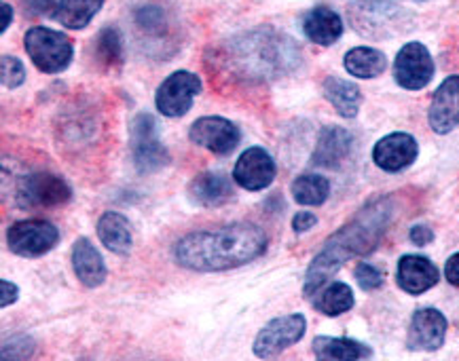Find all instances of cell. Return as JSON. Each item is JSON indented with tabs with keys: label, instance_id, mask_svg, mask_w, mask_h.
<instances>
[{
	"label": "cell",
	"instance_id": "14",
	"mask_svg": "<svg viewBox=\"0 0 459 361\" xmlns=\"http://www.w3.org/2000/svg\"><path fill=\"white\" fill-rule=\"evenodd\" d=\"M446 317L438 309H420L411 319L407 332V348L409 351H438L446 339Z\"/></svg>",
	"mask_w": 459,
	"mask_h": 361
},
{
	"label": "cell",
	"instance_id": "6",
	"mask_svg": "<svg viewBox=\"0 0 459 361\" xmlns=\"http://www.w3.org/2000/svg\"><path fill=\"white\" fill-rule=\"evenodd\" d=\"M15 199L23 210L60 207L73 199V188L60 176L49 174V171H34L17 185Z\"/></svg>",
	"mask_w": 459,
	"mask_h": 361
},
{
	"label": "cell",
	"instance_id": "13",
	"mask_svg": "<svg viewBox=\"0 0 459 361\" xmlns=\"http://www.w3.org/2000/svg\"><path fill=\"white\" fill-rule=\"evenodd\" d=\"M417 155H420V144L413 135L404 132L384 135L373 148L375 165L387 174H398V171L411 168L417 161Z\"/></svg>",
	"mask_w": 459,
	"mask_h": 361
},
{
	"label": "cell",
	"instance_id": "22",
	"mask_svg": "<svg viewBox=\"0 0 459 361\" xmlns=\"http://www.w3.org/2000/svg\"><path fill=\"white\" fill-rule=\"evenodd\" d=\"M324 98L337 110L343 118H356L362 108V91L356 82L339 79V76H328L322 85Z\"/></svg>",
	"mask_w": 459,
	"mask_h": 361
},
{
	"label": "cell",
	"instance_id": "21",
	"mask_svg": "<svg viewBox=\"0 0 459 361\" xmlns=\"http://www.w3.org/2000/svg\"><path fill=\"white\" fill-rule=\"evenodd\" d=\"M98 239L108 252L117 254V256H127L134 245V233L132 224L119 211H104L98 220Z\"/></svg>",
	"mask_w": 459,
	"mask_h": 361
},
{
	"label": "cell",
	"instance_id": "7",
	"mask_svg": "<svg viewBox=\"0 0 459 361\" xmlns=\"http://www.w3.org/2000/svg\"><path fill=\"white\" fill-rule=\"evenodd\" d=\"M60 244V228L49 220H20L7 230L11 254L20 258H40Z\"/></svg>",
	"mask_w": 459,
	"mask_h": 361
},
{
	"label": "cell",
	"instance_id": "9",
	"mask_svg": "<svg viewBox=\"0 0 459 361\" xmlns=\"http://www.w3.org/2000/svg\"><path fill=\"white\" fill-rule=\"evenodd\" d=\"M202 93V79L188 70H176L163 79L155 91V106L159 115L180 118L193 108V102Z\"/></svg>",
	"mask_w": 459,
	"mask_h": 361
},
{
	"label": "cell",
	"instance_id": "30",
	"mask_svg": "<svg viewBox=\"0 0 459 361\" xmlns=\"http://www.w3.org/2000/svg\"><path fill=\"white\" fill-rule=\"evenodd\" d=\"M0 79H3V87L17 89L26 82V66L20 57L15 56H3L0 57Z\"/></svg>",
	"mask_w": 459,
	"mask_h": 361
},
{
	"label": "cell",
	"instance_id": "16",
	"mask_svg": "<svg viewBox=\"0 0 459 361\" xmlns=\"http://www.w3.org/2000/svg\"><path fill=\"white\" fill-rule=\"evenodd\" d=\"M396 281L400 289L411 296L426 294L440 281L438 266L426 256H417V254H407L398 260V273Z\"/></svg>",
	"mask_w": 459,
	"mask_h": 361
},
{
	"label": "cell",
	"instance_id": "19",
	"mask_svg": "<svg viewBox=\"0 0 459 361\" xmlns=\"http://www.w3.org/2000/svg\"><path fill=\"white\" fill-rule=\"evenodd\" d=\"M303 32L311 43L320 47H331L343 34V20H341V15L334 9L320 4V7H314L305 13Z\"/></svg>",
	"mask_w": 459,
	"mask_h": 361
},
{
	"label": "cell",
	"instance_id": "18",
	"mask_svg": "<svg viewBox=\"0 0 459 361\" xmlns=\"http://www.w3.org/2000/svg\"><path fill=\"white\" fill-rule=\"evenodd\" d=\"M73 271L76 279L83 283L85 288H100L106 281L108 269L102 254L96 250L87 236H79L73 245Z\"/></svg>",
	"mask_w": 459,
	"mask_h": 361
},
{
	"label": "cell",
	"instance_id": "32",
	"mask_svg": "<svg viewBox=\"0 0 459 361\" xmlns=\"http://www.w3.org/2000/svg\"><path fill=\"white\" fill-rule=\"evenodd\" d=\"M354 277H356L358 286H360L364 292H373V289L381 288V286H384V279H385V275L381 273L377 266L367 264V262H360L356 266Z\"/></svg>",
	"mask_w": 459,
	"mask_h": 361
},
{
	"label": "cell",
	"instance_id": "8",
	"mask_svg": "<svg viewBox=\"0 0 459 361\" xmlns=\"http://www.w3.org/2000/svg\"><path fill=\"white\" fill-rule=\"evenodd\" d=\"M307 332V319L301 313H290V315L273 317L272 322L264 323V328L256 334L252 351L258 359H273L286 348L297 345Z\"/></svg>",
	"mask_w": 459,
	"mask_h": 361
},
{
	"label": "cell",
	"instance_id": "38",
	"mask_svg": "<svg viewBox=\"0 0 459 361\" xmlns=\"http://www.w3.org/2000/svg\"><path fill=\"white\" fill-rule=\"evenodd\" d=\"M0 11H3V23H0V32H7L11 21H13V7H11L9 3H3V7H0Z\"/></svg>",
	"mask_w": 459,
	"mask_h": 361
},
{
	"label": "cell",
	"instance_id": "24",
	"mask_svg": "<svg viewBox=\"0 0 459 361\" xmlns=\"http://www.w3.org/2000/svg\"><path fill=\"white\" fill-rule=\"evenodd\" d=\"M343 66L356 79H377L385 73L387 57L375 47H354L343 56Z\"/></svg>",
	"mask_w": 459,
	"mask_h": 361
},
{
	"label": "cell",
	"instance_id": "26",
	"mask_svg": "<svg viewBox=\"0 0 459 361\" xmlns=\"http://www.w3.org/2000/svg\"><path fill=\"white\" fill-rule=\"evenodd\" d=\"M104 7V0H60L56 20L66 30H85Z\"/></svg>",
	"mask_w": 459,
	"mask_h": 361
},
{
	"label": "cell",
	"instance_id": "4",
	"mask_svg": "<svg viewBox=\"0 0 459 361\" xmlns=\"http://www.w3.org/2000/svg\"><path fill=\"white\" fill-rule=\"evenodd\" d=\"M23 49L30 62L45 74H60L73 64L74 43L60 30L34 26L23 34Z\"/></svg>",
	"mask_w": 459,
	"mask_h": 361
},
{
	"label": "cell",
	"instance_id": "34",
	"mask_svg": "<svg viewBox=\"0 0 459 361\" xmlns=\"http://www.w3.org/2000/svg\"><path fill=\"white\" fill-rule=\"evenodd\" d=\"M409 239H411V244L417 247H426L434 241V230L426 227V224H415V227L411 228Z\"/></svg>",
	"mask_w": 459,
	"mask_h": 361
},
{
	"label": "cell",
	"instance_id": "20",
	"mask_svg": "<svg viewBox=\"0 0 459 361\" xmlns=\"http://www.w3.org/2000/svg\"><path fill=\"white\" fill-rule=\"evenodd\" d=\"M188 197L204 207H221L233 199V186L227 176L219 171H204L193 177L188 186Z\"/></svg>",
	"mask_w": 459,
	"mask_h": 361
},
{
	"label": "cell",
	"instance_id": "37",
	"mask_svg": "<svg viewBox=\"0 0 459 361\" xmlns=\"http://www.w3.org/2000/svg\"><path fill=\"white\" fill-rule=\"evenodd\" d=\"M445 277L451 286L459 288V252L453 254V256L446 260L445 264Z\"/></svg>",
	"mask_w": 459,
	"mask_h": 361
},
{
	"label": "cell",
	"instance_id": "25",
	"mask_svg": "<svg viewBox=\"0 0 459 361\" xmlns=\"http://www.w3.org/2000/svg\"><path fill=\"white\" fill-rule=\"evenodd\" d=\"M93 56L100 68L115 70L121 68L126 62V43L123 34L117 26H104L93 39Z\"/></svg>",
	"mask_w": 459,
	"mask_h": 361
},
{
	"label": "cell",
	"instance_id": "29",
	"mask_svg": "<svg viewBox=\"0 0 459 361\" xmlns=\"http://www.w3.org/2000/svg\"><path fill=\"white\" fill-rule=\"evenodd\" d=\"M290 193L297 203L301 205H322L331 194V182L320 174H303L292 182Z\"/></svg>",
	"mask_w": 459,
	"mask_h": 361
},
{
	"label": "cell",
	"instance_id": "23",
	"mask_svg": "<svg viewBox=\"0 0 459 361\" xmlns=\"http://www.w3.org/2000/svg\"><path fill=\"white\" fill-rule=\"evenodd\" d=\"M311 348H314L316 361H360L370 357V348L351 339L316 336Z\"/></svg>",
	"mask_w": 459,
	"mask_h": 361
},
{
	"label": "cell",
	"instance_id": "31",
	"mask_svg": "<svg viewBox=\"0 0 459 361\" xmlns=\"http://www.w3.org/2000/svg\"><path fill=\"white\" fill-rule=\"evenodd\" d=\"M34 355V340L26 334H17L3 342V361H30Z\"/></svg>",
	"mask_w": 459,
	"mask_h": 361
},
{
	"label": "cell",
	"instance_id": "33",
	"mask_svg": "<svg viewBox=\"0 0 459 361\" xmlns=\"http://www.w3.org/2000/svg\"><path fill=\"white\" fill-rule=\"evenodd\" d=\"M57 3L60 0H20L26 17H40V15H56Z\"/></svg>",
	"mask_w": 459,
	"mask_h": 361
},
{
	"label": "cell",
	"instance_id": "12",
	"mask_svg": "<svg viewBox=\"0 0 459 361\" xmlns=\"http://www.w3.org/2000/svg\"><path fill=\"white\" fill-rule=\"evenodd\" d=\"M278 174L273 157L261 146H252L248 150H244L235 161L233 168V182L241 188L250 193L264 191L267 186H272Z\"/></svg>",
	"mask_w": 459,
	"mask_h": 361
},
{
	"label": "cell",
	"instance_id": "36",
	"mask_svg": "<svg viewBox=\"0 0 459 361\" xmlns=\"http://www.w3.org/2000/svg\"><path fill=\"white\" fill-rule=\"evenodd\" d=\"M317 224V218L311 214V211H299L297 216L292 218V230L294 233H307Z\"/></svg>",
	"mask_w": 459,
	"mask_h": 361
},
{
	"label": "cell",
	"instance_id": "27",
	"mask_svg": "<svg viewBox=\"0 0 459 361\" xmlns=\"http://www.w3.org/2000/svg\"><path fill=\"white\" fill-rule=\"evenodd\" d=\"M134 26L144 39H157V40H168L169 32H172V23L166 9L159 7V4H143L134 13Z\"/></svg>",
	"mask_w": 459,
	"mask_h": 361
},
{
	"label": "cell",
	"instance_id": "28",
	"mask_svg": "<svg viewBox=\"0 0 459 361\" xmlns=\"http://www.w3.org/2000/svg\"><path fill=\"white\" fill-rule=\"evenodd\" d=\"M314 306L320 313H324V315L339 317L350 309H354V292H351V288L347 283L333 281L320 289V296L316 298Z\"/></svg>",
	"mask_w": 459,
	"mask_h": 361
},
{
	"label": "cell",
	"instance_id": "15",
	"mask_svg": "<svg viewBox=\"0 0 459 361\" xmlns=\"http://www.w3.org/2000/svg\"><path fill=\"white\" fill-rule=\"evenodd\" d=\"M428 123L438 135H446L459 127V74L446 76L434 91L428 108Z\"/></svg>",
	"mask_w": 459,
	"mask_h": 361
},
{
	"label": "cell",
	"instance_id": "17",
	"mask_svg": "<svg viewBox=\"0 0 459 361\" xmlns=\"http://www.w3.org/2000/svg\"><path fill=\"white\" fill-rule=\"evenodd\" d=\"M351 146H354V138L343 127L331 125L324 127L320 135H317V144L314 155H311V165L314 168H339L341 163L350 157Z\"/></svg>",
	"mask_w": 459,
	"mask_h": 361
},
{
	"label": "cell",
	"instance_id": "35",
	"mask_svg": "<svg viewBox=\"0 0 459 361\" xmlns=\"http://www.w3.org/2000/svg\"><path fill=\"white\" fill-rule=\"evenodd\" d=\"M17 300H20V288L9 279L0 281V306L7 309L9 305H15Z\"/></svg>",
	"mask_w": 459,
	"mask_h": 361
},
{
	"label": "cell",
	"instance_id": "3",
	"mask_svg": "<svg viewBox=\"0 0 459 361\" xmlns=\"http://www.w3.org/2000/svg\"><path fill=\"white\" fill-rule=\"evenodd\" d=\"M222 68L246 82L278 81L301 66V51L290 37L273 28L235 34L221 47Z\"/></svg>",
	"mask_w": 459,
	"mask_h": 361
},
{
	"label": "cell",
	"instance_id": "11",
	"mask_svg": "<svg viewBox=\"0 0 459 361\" xmlns=\"http://www.w3.org/2000/svg\"><path fill=\"white\" fill-rule=\"evenodd\" d=\"M188 138L199 148L225 157L231 155L241 142V132L235 123L225 116H199L188 129Z\"/></svg>",
	"mask_w": 459,
	"mask_h": 361
},
{
	"label": "cell",
	"instance_id": "2",
	"mask_svg": "<svg viewBox=\"0 0 459 361\" xmlns=\"http://www.w3.org/2000/svg\"><path fill=\"white\" fill-rule=\"evenodd\" d=\"M394 218V199L377 197L368 201L345 227H341L311 260L303 281V294L311 298L326 288L347 260L367 256L381 244Z\"/></svg>",
	"mask_w": 459,
	"mask_h": 361
},
{
	"label": "cell",
	"instance_id": "1",
	"mask_svg": "<svg viewBox=\"0 0 459 361\" xmlns=\"http://www.w3.org/2000/svg\"><path fill=\"white\" fill-rule=\"evenodd\" d=\"M267 252V235L255 222H231L193 230L172 247L176 264L197 273H221L255 262Z\"/></svg>",
	"mask_w": 459,
	"mask_h": 361
},
{
	"label": "cell",
	"instance_id": "5",
	"mask_svg": "<svg viewBox=\"0 0 459 361\" xmlns=\"http://www.w3.org/2000/svg\"><path fill=\"white\" fill-rule=\"evenodd\" d=\"M132 161L140 174H157L172 163L169 150L159 140V123L149 112H140L129 123Z\"/></svg>",
	"mask_w": 459,
	"mask_h": 361
},
{
	"label": "cell",
	"instance_id": "10",
	"mask_svg": "<svg viewBox=\"0 0 459 361\" xmlns=\"http://www.w3.org/2000/svg\"><path fill=\"white\" fill-rule=\"evenodd\" d=\"M434 59L428 47L417 43H407L398 51L394 59V81L407 91H421L434 79Z\"/></svg>",
	"mask_w": 459,
	"mask_h": 361
}]
</instances>
